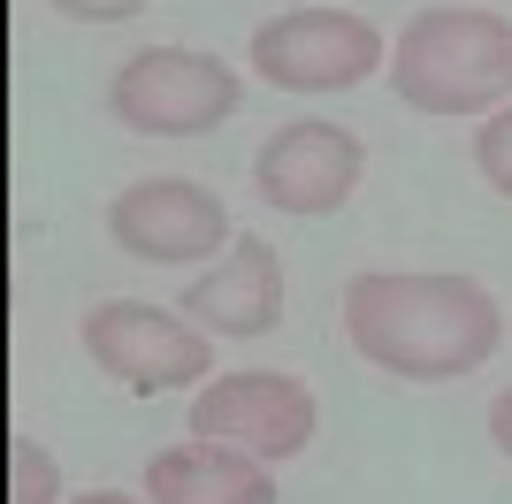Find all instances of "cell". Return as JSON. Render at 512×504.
Returning <instances> with one entry per match:
<instances>
[{
    "instance_id": "1",
    "label": "cell",
    "mask_w": 512,
    "mask_h": 504,
    "mask_svg": "<svg viewBox=\"0 0 512 504\" xmlns=\"http://www.w3.org/2000/svg\"><path fill=\"white\" fill-rule=\"evenodd\" d=\"M344 336L367 367H383L398 382H459L497 352L505 314L467 275L367 268L344 283Z\"/></svg>"
},
{
    "instance_id": "2",
    "label": "cell",
    "mask_w": 512,
    "mask_h": 504,
    "mask_svg": "<svg viewBox=\"0 0 512 504\" xmlns=\"http://www.w3.org/2000/svg\"><path fill=\"white\" fill-rule=\"evenodd\" d=\"M383 77L421 115H490L512 100V23L490 8H421Z\"/></svg>"
},
{
    "instance_id": "3",
    "label": "cell",
    "mask_w": 512,
    "mask_h": 504,
    "mask_svg": "<svg viewBox=\"0 0 512 504\" xmlns=\"http://www.w3.org/2000/svg\"><path fill=\"white\" fill-rule=\"evenodd\" d=\"M237 100H245L237 69L214 62V54H192V46H146L107 84L115 123L138 130V138H199V130L230 123Z\"/></svg>"
},
{
    "instance_id": "4",
    "label": "cell",
    "mask_w": 512,
    "mask_h": 504,
    "mask_svg": "<svg viewBox=\"0 0 512 504\" xmlns=\"http://www.w3.org/2000/svg\"><path fill=\"white\" fill-rule=\"evenodd\" d=\"M85 352L100 375H115L123 390H192L214 375V344L199 321L169 314V306H138V298H107L85 314Z\"/></svg>"
},
{
    "instance_id": "5",
    "label": "cell",
    "mask_w": 512,
    "mask_h": 504,
    "mask_svg": "<svg viewBox=\"0 0 512 504\" xmlns=\"http://www.w3.org/2000/svg\"><path fill=\"white\" fill-rule=\"evenodd\" d=\"M253 69L283 92H352L375 69H390L383 31L352 8H291L253 31Z\"/></svg>"
},
{
    "instance_id": "6",
    "label": "cell",
    "mask_w": 512,
    "mask_h": 504,
    "mask_svg": "<svg viewBox=\"0 0 512 504\" xmlns=\"http://www.w3.org/2000/svg\"><path fill=\"white\" fill-rule=\"evenodd\" d=\"M321 428V405L299 375H276V367H245V375H214L192 398V436L207 443H237L253 459H299Z\"/></svg>"
},
{
    "instance_id": "7",
    "label": "cell",
    "mask_w": 512,
    "mask_h": 504,
    "mask_svg": "<svg viewBox=\"0 0 512 504\" xmlns=\"http://www.w3.org/2000/svg\"><path fill=\"white\" fill-rule=\"evenodd\" d=\"M107 237L130 252V260H207L214 245H237L230 237V207L214 199L192 176H146L130 184L115 207H107Z\"/></svg>"
},
{
    "instance_id": "8",
    "label": "cell",
    "mask_w": 512,
    "mask_h": 504,
    "mask_svg": "<svg viewBox=\"0 0 512 504\" xmlns=\"http://www.w3.org/2000/svg\"><path fill=\"white\" fill-rule=\"evenodd\" d=\"M360 161L367 153L344 123H283L253 153V184L283 214H337L360 184Z\"/></svg>"
},
{
    "instance_id": "9",
    "label": "cell",
    "mask_w": 512,
    "mask_h": 504,
    "mask_svg": "<svg viewBox=\"0 0 512 504\" xmlns=\"http://www.w3.org/2000/svg\"><path fill=\"white\" fill-rule=\"evenodd\" d=\"M176 306L214 336H260V329L283 321V260L260 245V237H237L199 283H184Z\"/></svg>"
},
{
    "instance_id": "10",
    "label": "cell",
    "mask_w": 512,
    "mask_h": 504,
    "mask_svg": "<svg viewBox=\"0 0 512 504\" xmlns=\"http://www.w3.org/2000/svg\"><path fill=\"white\" fill-rule=\"evenodd\" d=\"M146 497L153 504H276V474L268 459L237 451V443H176L146 459Z\"/></svg>"
},
{
    "instance_id": "11",
    "label": "cell",
    "mask_w": 512,
    "mask_h": 504,
    "mask_svg": "<svg viewBox=\"0 0 512 504\" xmlns=\"http://www.w3.org/2000/svg\"><path fill=\"white\" fill-rule=\"evenodd\" d=\"M16 489H8V504H54L62 497V466H54V451H46L39 436H16Z\"/></svg>"
},
{
    "instance_id": "12",
    "label": "cell",
    "mask_w": 512,
    "mask_h": 504,
    "mask_svg": "<svg viewBox=\"0 0 512 504\" xmlns=\"http://www.w3.org/2000/svg\"><path fill=\"white\" fill-rule=\"evenodd\" d=\"M474 168H482V184H490V191L512 199V107H497L490 123L474 130Z\"/></svg>"
},
{
    "instance_id": "13",
    "label": "cell",
    "mask_w": 512,
    "mask_h": 504,
    "mask_svg": "<svg viewBox=\"0 0 512 504\" xmlns=\"http://www.w3.org/2000/svg\"><path fill=\"white\" fill-rule=\"evenodd\" d=\"M46 8H62V16H77V23H123V16H138V8H153V0H46Z\"/></svg>"
},
{
    "instance_id": "14",
    "label": "cell",
    "mask_w": 512,
    "mask_h": 504,
    "mask_svg": "<svg viewBox=\"0 0 512 504\" xmlns=\"http://www.w3.org/2000/svg\"><path fill=\"white\" fill-rule=\"evenodd\" d=\"M490 436H497V451L512 459V390H497V405H490Z\"/></svg>"
},
{
    "instance_id": "15",
    "label": "cell",
    "mask_w": 512,
    "mask_h": 504,
    "mask_svg": "<svg viewBox=\"0 0 512 504\" xmlns=\"http://www.w3.org/2000/svg\"><path fill=\"white\" fill-rule=\"evenodd\" d=\"M77 504H138V497H123V489H92V497H77Z\"/></svg>"
},
{
    "instance_id": "16",
    "label": "cell",
    "mask_w": 512,
    "mask_h": 504,
    "mask_svg": "<svg viewBox=\"0 0 512 504\" xmlns=\"http://www.w3.org/2000/svg\"><path fill=\"white\" fill-rule=\"evenodd\" d=\"M291 8H329V0H291Z\"/></svg>"
}]
</instances>
